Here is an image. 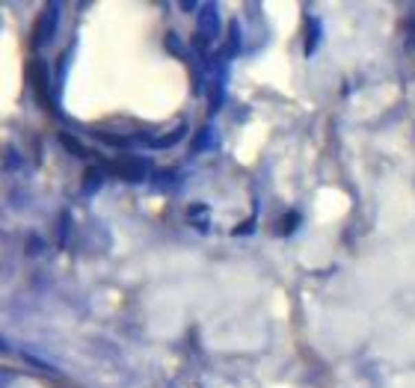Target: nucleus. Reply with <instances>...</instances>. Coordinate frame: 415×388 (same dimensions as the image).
<instances>
[{"label":"nucleus","instance_id":"20","mask_svg":"<svg viewBox=\"0 0 415 388\" xmlns=\"http://www.w3.org/2000/svg\"><path fill=\"white\" fill-rule=\"evenodd\" d=\"M33 252H45V240L30 238V246H27V255H33Z\"/></svg>","mask_w":415,"mask_h":388},{"label":"nucleus","instance_id":"5","mask_svg":"<svg viewBox=\"0 0 415 388\" xmlns=\"http://www.w3.org/2000/svg\"><path fill=\"white\" fill-rule=\"evenodd\" d=\"M187 134H190V130H187V125H178V128H172V130H169V134H164V137H157V139H148V146H152V148H172V146H178V143H181V139L187 137Z\"/></svg>","mask_w":415,"mask_h":388},{"label":"nucleus","instance_id":"7","mask_svg":"<svg viewBox=\"0 0 415 388\" xmlns=\"http://www.w3.org/2000/svg\"><path fill=\"white\" fill-rule=\"evenodd\" d=\"M187 222L196 225L202 234H208L211 229V220H208V207L205 205H190V211H187Z\"/></svg>","mask_w":415,"mask_h":388},{"label":"nucleus","instance_id":"4","mask_svg":"<svg viewBox=\"0 0 415 388\" xmlns=\"http://www.w3.org/2000/svg\"><path fill=\"white\" fill-rule=\"evenodd\" d=\"M199 33L208 36V39H216V33H220V6L216 3H205L199 9Z\"/></svg>","mask_w":415,"mask_h":388},{"label":"nucleus","instance_id":"19","mask_svg":"<svg viewBox=\"0 0 415 388\" xmlns=\"http://www.w3.org/2000/svg\"><path fill=\"white\" fill-rule=\"evenodd\" d=\"M297 222H300V214H288L285 222H282V234H291V231L297 229Z\"/></svg>","mask_w":415,"mask_h":388},{"label":"nucleus","instance_id":"15","mask_svg":"<svg viewBox=\"0 0 415 388\" xmlns=\"http://www.w3.org/2000/svg\"><path fill=\"white\" fill-rule=\"evenodd\" d=\"M223 101H225V87H223V80H216V87L211 89V113L220 110Z\"/></svg>","mask_w":415,"mask_h":388},{"label":"nucleus","instance_id":"18","mask_svg":"<svg viewBox=\"0 0 415 388\" xmlns=\"http://www.w3.org/2000/svg\"><path fill=\"white\" fill-rule=\"evenodd\" d=\"M249 231H256V216H252V220H247V222H240L238 229H234L232 234H238V238H247Z\"/></svg>","mask_w":415,"mask_h":388},{"label":"nucleus","instance_id":"14","mask_svg":"<svg viewBox=\"0 0 415 388\" xmlns=\"http://www.w3.org/2000/svg\"><path fill=\"white\" fill-rule=\"evenodd\" d=\"M24 358H27V362H30V365L36 367V371H45V374H51V376H60V371H56V367H54V365H48V362H42V358H36L33 353H24Z\"/></svg>","mask_w":415,"mask_h":388},{"label":"nucleus","instance_id":"11","mask_svg":"<svg viewBox=\"0 0 415 388\" xmlns=\"http://www.w3.org/2000/svg\"><path fill=\"white\" fill-rule=\"evenodd\" d=\"M104 184V172H101V169L96 166V169H89V172H87V178H83V193H98V187Z\"/></svg>","mask_w":415,"mask_h":388},{"label":"nucleus","instance_id":"21","mask_svg":"<svg viewBox=\"0 0 415 388\" xmlns=\"http://www.w3.org/2000/svg\"><path fill=\"white\" fill-rule=\"evenodd\" d=\"M184 12H196V9H202V6H196V3H181Z\"/></svg>","mask_w":415,"mask_h":388},{"label":"nucleus","instance_id":"13","mask_svg":"<svg viewBox=\"0 0 415 388\" xmlns=\"http://www.w3.org/2000/svg\"><path fill=\"white\" fill-rule=\"evenodd\" d=\"M214 146V130L211 128H202L199 134H196V143H193V151H205Z\"/></svg>","mask_w":415,"mask_h":388},{"label":"nucleus","instance_id":"12","mask_svg":"<svg viewBox=\"0 0 415 388\" xmlns=\"http://www.w3.org/2000/svg\"><path fill=\"white\" fill-rule=\"evenodd\" d=\"M240 54V24L232 21V30H229V48H225V56H238Z\"/></svg>","mask_w":415,"mask_h":388},{"label":"nucleus","instance_id":"16","mask_svg":"<svg viewBox=\"0 0 415 388\" xmlns=\"http://www.w3.org/2000/svg\"><path fill=\"white\" fill-rule=\"evenodd\" d=\"M193 48H196V54H208V48H211V39L196 30V36H193Z\"/></svg>","mask_w":415,"mask_h":388},{"label":"nucleus","instance_id":"17","mask_svg":"<svg viewBox=\"0 0 415 388\" xmlns=\"http://www.w3.org/2000/svg\"><path fill=\"white\" fill-rule=\"evenodd\" d=\"M407 48L415 51V12L407 18Z\"/></svg>","mask_w":415,"mask_h":388},{"label":"nucleus","instance_id":"2","mask_svg":"<svg viewBox=\"0 0 415 388\" xmlns=\"http://www.w3.org/2000/svg\"><path fill=\"white\" fill-rule=\"evenodd\" d=\"M60 3H48V12H45L39 18V27H36V36H33V45L36 48H45L51 39H54V33H56V21H60Z\"/></svg>","mask_w":415,"mask_h":388},{"label":"nucleus","instance_id":"8","mask_svg":"<svg viewBox=\"0 0 415 388\" xmlns=\"http://www.w3.org/2000/svg\"><path fill=\"white\" fill-rule=\"evenodd\" d=\"M60 143H63V148L65 151H71L74 157H80V160H89V148H83L78 139H74L71 134H60Z\"/></svg>","mask_w":415,"mask_h":388},{"label":"nucleus","instance_id":"6","mask_svg":"<svg viewBox=\"0 0 415 388\" xmlns=\"http://www.w3.org/2000/svg\"><path fill=\"white\" fill-rule=\"evenodd\" d=\"M317 45H320V21L315 15H309L306 18V54L311 56L317 51Z\"/></svg>","mask_w":415,"mask_h":388},{"label":"nucleus","instance_id":"9","mask_svg":"<svg viewBox=\"0 0 415 388\" xmlns=\"http://www.w3.org/2000/svg\"><path fill=\"white\" fill-rule=\"evenodd\" d=\"M56 240H60V246H69L71 243V231H74V222H71V214H63L60 216V225H56Z\"/></svg>","mask_w":415,"mask_h":388},{"label":"nucleus","instance_id":"1","mask_svg":"<svg viewBox=\"0 0 415 388\" xmlns=\"http://www.w3.org/2000/svg\"><path fill=\"white\" fill-rule=\"evenodd\" d=\"M110 172L125 184H143L148 178V160L137 157V155H122L119 160H113Z\"/></svg>","mask_w":415,"mask_h":388},{"label":"nucleus","instance_id":"10","mask_svg":"<svg viewBox=\"0 0 415 388\" xmlns=\"http://www.w3.org/2000/svg\"><path fill=\"white\" fill-rule=\"evenodd\" d=\"M92 137L101 139L104 146H116V148H125L131 143V137H119V134H110V130H92Z\"/></svg>","mask_w":415,"mask_h":388},{"label":"nucleus","instance_id":"3","mask_svg":"<svg viewBox=\"0 0 415 388\" xmlns=\"http://www.w3.org/2000/svg\"><path fill=\"white\" fill-rule=\"evenodd\" d=\"M30 78H33V87H36V92H39L42 107L54 110V104H51V78H48V65L39 62V60L30 62Z\"/></svg>","mask_w":415,"mask_h":388}]
</instances>
